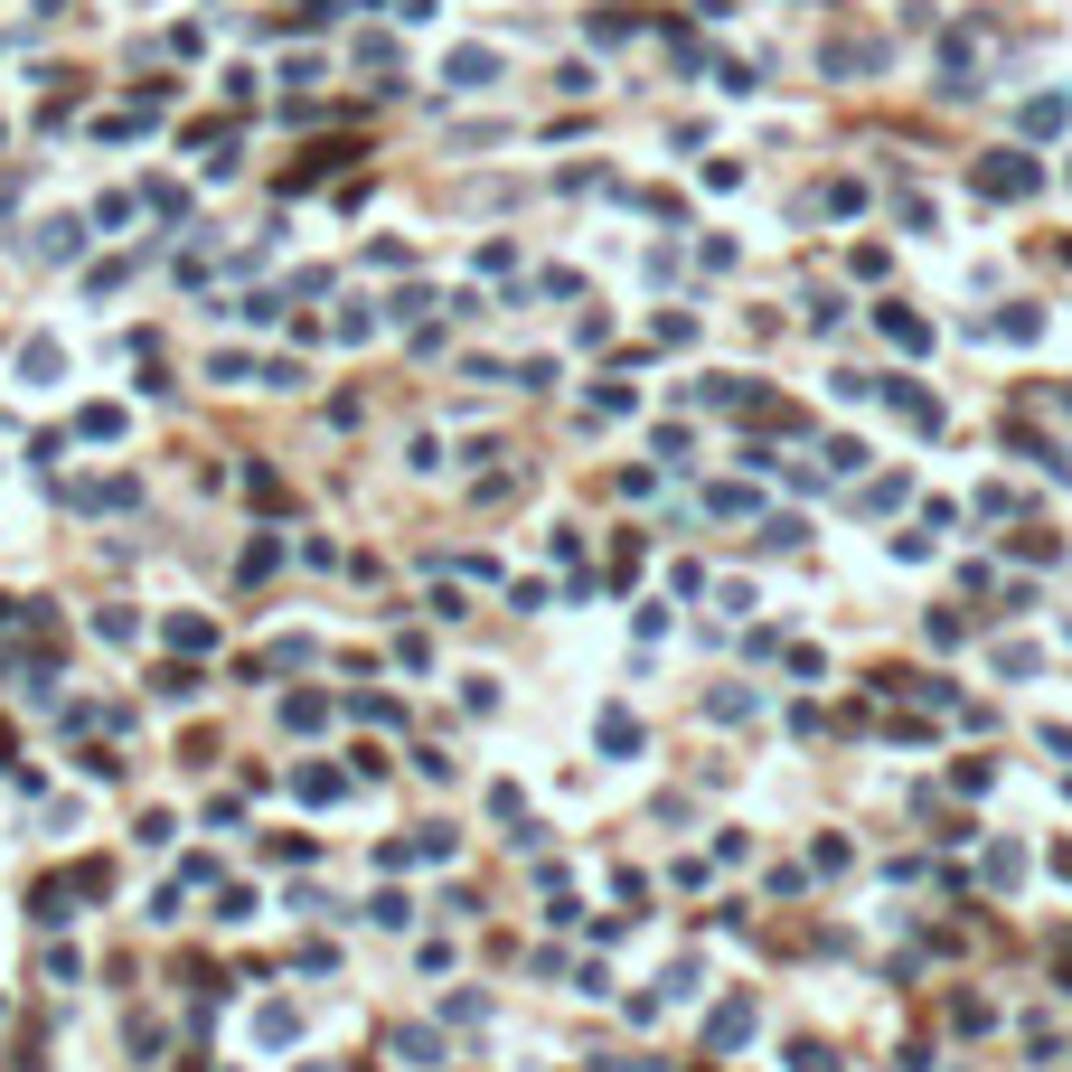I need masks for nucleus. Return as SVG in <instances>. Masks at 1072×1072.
I'll return each mask as SVG.
<instances>
[{"label": "nucleus", "instance_id": "obj_2", "mask_svg": "<svg viewBox=\"0 0 1072 1072\" xmlns=\"http://www.w3.org/2000/svg\"><path fill=\"white\" fill-rule=\"evenodd\" d=\"M75 245H85V226H75V217H57V226H38V255H57V264H67Z\"/></svg>", "mask_w": 1072, "mask_h": 1072}, {"label": "nucleus", "instance_id": "obj_5", "mask_svg": "<svg viewBox=\"0 0 1072 1072\" xmlns=\"http://www.w3.org/2000/svg\"><path fill=\"white\" fill-rule=\"evenodd\" d=\"M885 329H894V339H904V349H922V339H932V329L912 321V311H904V302H885Z\"/></svg>", "mask_w": 1072, "mask_h": 1072}, {"label": "nucleus", "instance_id": "obj_1", "mask_svg": "<svg viewBox=\"0 0 1072 1072\" xmlns=\"http://www.w3.org/2000/svg\"><path fill=\"white\" fill-rule=\"evenodd\" d=\"M979 188H988V198H1016V188H1035V161H1016V151H998V161L979 170Z\"/></svg>", "mask_w": 1072, "mask_h": 1072}, {"label": "nucleus", "instance_id": "obj_4", "mask_svg": "<svg viewBox=\"0 0 1072 1072\" xmlns=\"http://www.w3.org/2000/svg\"><path fill=\"white\" fill-rule=\"evenodd\" d=\"M490 67H499L490 47H462V57H452V85H480V75H490Z\"/></svg>", "mask_w": 1072, "mask_h": 1072}, {"label": "nucleus", "instance_id": "obj_3", "mask_svg": "<svg viewBox=\"0 0 1072 1072\" xmlns=\"http://www.w3.org/2000/svg\"><path fill=\"white\" fill-rule=\"evenodd\" d=\"M706 1035H715V1045H744V1035H753V1006L734 998V1006H724V1016H715V1026H706Z\"/></svg>", "mask_w": 1072, "mask_h": 1072}]
</instances>
